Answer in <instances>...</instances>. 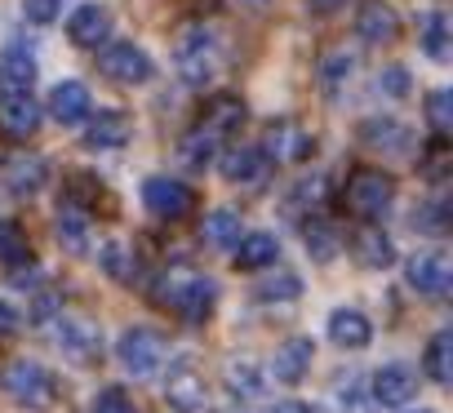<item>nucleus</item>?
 Here are the masks:
<instances>
[{
	"label": "nucleus",
	"mask_w": 453,
	"mask_h": 413,
	"mask_svg": "<svg viewBox=\"0 0 453 413\" xmlns=\"http://www.w3.org/2000/svg\"><path fill=\"white\" fill-rule=\"evenodd\" d=\"M98 67H103V76L107 80H116V85H147L151 76H156V63H151V54L142 50V45H134V41H116V45H103V54H98Z\"/></svg>",
	"instance_id": "423d86ee"
},
{
	"label": "nucleus",
	"mask_w": 453,
	"mask_h": 413,
	"mask_svg": "<svg viewBox=\"0 0 453 413\" xmlns=\"http://www.w3.org/2000/svg\"><path fill=\"white\" fill-rule=\"evenodd\" d=\"M303 294V280L294 272H276V276H263L258 280V298L263 302H294Z\"/></svg>",
	"instance_id": "c9c22d12"
},
{
	"label": "nucleus",
	"mask_w": 453,
	"mask_h": 413,
	"mask_svg": "<svg viewBox=\"0 0 453 413\" xmlns=\"http://www.w3.org/2000/svg\"><path fill=\"white\" fill-rule=\"evenodd\" d=\"M276 258H280V241L272 232H250V236L236 241V267L241 272H263Z\"/></svg>",
	"instance_id": "b1692460"
},
{
	"label": "nucleus",
	"mask_w": 453,
	"mask_h": 413,
	"mask_svg": "<svg viewBox=\"0 0 453 413\" xmlns=\"http://www.w3.org/2000/svg\"><path fill=\"white\" fill-rule=\"evenodd\" d=\"M54 227H58V245H63L67 254H85V249H89V218H85V210H76V204H63L58 218H54Z\"/></svg>",
	"instance_id": "cd10ccee"
},
{
	"label": "nucleus",
	"mask_w": 453,
	"mask_h": 413,
	"mask_svg": "<svg viewBox=\"0 0 453 413\" xmlns=\"http://www.w3.org/2000/svg\"><path fill=\"white\" fill-rule=\"evenodd\" d=\"M0 129L10 138H32L41 129V103L32 94H5L0 98Z\"/></svg>",
	"instance_id": "a211bd4d"
},
{
	"label": "nucleus",
	"mask_w": 453,
	"mask_h": 413,
	"mask_svg": "<svg viewBox=\"0 0 453 413\" xmlns=\"http://www.w3.org/2000/svg\"><path fill=\"white\" fill-rule=\"evenodd\" d=\"M356 32H360V41L365 45H391L395 36H400V14L387 5V0H365L360 5V14H356Z\"/></svg>",
	"instance_id": "f8f14e48"
},
{
	"label": "nucleus",
	"mask_w": 453,
	"mask_h": 413,
	"mask_svg": "<svg viewBox=\"0 0 453 413\" xmlns=\"http://www.w3.org/2000/svg\"><path fill=\"white\" fill-rule=\"evenodd\" d=\"M378 89H382L387 98H404V94H409V72H404V67H387V72L378 76Z\"/></svg>",
	"instance_id": "a19ab883"
},
{
	"label": "nucleus",
	"mask_w": 453,
	"mask_h": 413,
	"mask_svg": "<svg viewBox=\"0 0 453 413\" xmlns=\"http://www.w3.org/2000/svg\"><path fill=\"white\" fill-rule=\"evenodd\" d=\"M50 116H54L58 125H81V120H89V89H85L81 80H58V85L50 89Z\"/></svg>",
	"instance_id": "6ab92c4d"
},
{
	"label": "nucleus",
	"mask_w": 453,
	"mask_h": 413,
	"mask_svg": "<svg viewBox=\"0 0 453 413\" xmlns=\"http://www.w3.org/2000/svg\"><path fill=\"white\" fill-rule=\"evenodd\" d=\"M67 41L81 45V50H103V45L111 41V10L98 5V0L81 5V10L67 19Z\"/></svg>",
	"instance_id": "9b49d317"
},
{
	"label": "nucleus",
	"mask_w": 453,
	"mask_h": 413,
	"mask_svg": "<svg viewBox=\"0 0 453 413\" xmlns=\"http://www.w3.org/2000/svg\"><path fill=\"white\" fill-rule=\"evenodd\" d=\"M218 134L213 129H204V125H196L187 138H182V147H178V156H182V164L187 169H209L213 164V156H218Z\"/></svg>",
	"instance_id": "c85d7f7f"
},
{
	"label": "nucleus",
	"mask_w": 453,
	"mask_h": 413,
	"mask_svg": "<svg viewBox=\"0 0 453 413\" xmlns=\"http://www.w3.org/2000/svg\"><path fill=\"white\" fill-rule=\"evenodd\" d=\"M426 373H431V382H440V386L453 382V333H449V329L426 342Z\"/></svg>",
	"instance_id": "2f4dec72"
},
{
	"label": "nucleus",
	"mask_w": 453,
	"mask_h": 413,
	"mask_svg": "<svg viewBox=\"0 0 453 413\" xmlns=\"http://www.w3.org/2000/svg\"><path fill=\"white\" fill-rule=\"evenodd\" d=\"M272 413H316V409H311L307 400H280V404H276Z\"/></svg>",
	"instance_id": "a18cd8bd"
},
{
	"label": "nucleus",
	"mask_w": 453,
	"mask_h": 413,
	"mask_svg": "<svg viewBox=\"0 0 453 413\" xmlns=\"http://www.w3.org/2000/svg\"><path fill=\"white\" fill-rule=\"evenodd\" d=\"M98 263H103V272H107L111 280H120V285H138V280H142L138 254H134L129 245H120V241H107V245L98 249Z\"/></svg>",
	"instance_id": "a878e982"
},
{
	"label": "nucleus",
	"mask_w": 453,
	"mask_h": 413,
	"mask_svg": "<svg viewBox=\"0 0 453 413\" xmlns=\"http://www.w3.org/2000/svg\"><path fill=\"white\" fill-rule=\"evenodd\" d=\"M116 360H120V369L129 378H151L160 369V360H165V338L156 329H147V325H134V329L120 333Z\"/></svg>",
	"instance_id": "39448f33"
},
{
	"label": "nucleus",
	"mask_w": 453,
	"mask_h": 413,
	"mask_svg": "<svg viewBox=\"0 0 453 413\" xmlns=\"http://www.w3.org/2000/svg\"><path fill=\"white\" fill-rule=\"evenodd\" d=\"M307 5L316 10V14H334V10H342L347 0H307Z\"/></svg>",
	"instance_id": "49530a36"
},
{
	"label": "nucleus",
	"mask_w": 453,
	"mask_h": 413,
	"mask_svg": "<svg viewBox=\"0 0 453 413\" xmlns=\"http://www.w3.org/2000/svg\"><path fill=\"white\" fill-rule=\"evenodd\" d=\"M338 404H342V413H369V400L360 395L356 382H347V386L338 391Z\"/></svg>",
	"instance_id": "79ce46f5"
},
{
	"label": "nucleus",
	"mask_w": 453,
	"mask_h": 413,
	"mask_svg": "<svg viewBox=\"0 0 453 413\" xmlns=\"http://www.w3.org/2000/svg\"><path fill=\"white\" fill-rule=\"evenodd\" d=\"M129 134H134V120L125 111H98L85 125V147L89 151H116V147L129 142Z\"/></svg>",
	"instance_id": "dca6fc26"
},
{
	"label": "nucleus",
	"mask_w": 453,
	"mask_h": 413,
	"mask_svg": "<svg viewBox=\"0 0 453 413\" xmlns=\"http://www.w3.org/2000/svg\"><path fill=\"white\" fill-rule=\"evenodd\" d=\"M27 258V232L14 218H0V263H23Z\"/></svg>",
	"instance_id": "e433bc0d"
},
{
	"label": "nucleus",
	"mask_w": 453,
	"mask_h": 413,
	"mask_svg": "<svg viewBox=\"0 0 453 413\" xmlns=\"http://www.w3.org/2000/svg\"><path fill=\"white\" fill-rule=\"evenodd\" d=\"M272 173V160L263 156V147H236L222 156V178L232 187H263Z\"/></svg>",
	"instance_id": "ddd939ff"
},
{
	"label": "nucleus",
	"mask_w": 453,
	"mask_h": 413,
	"mask_svg": "<svg viewBox=\"0 0 453 413\" xmlns=\"http://www.w3.org/2000/svg\"><path fill=\"white\" fill-rule=\"evenodd\" d=\"M426 125H431L440 138L453 129V94H449V89H435V94L426 98Z\"/></svg>",
	"instance_id": "4c0bfd02"
},
{
	"label": "nucleus",
	"mask_w": 453,
	"mask_h": 413,
	"mask_svg": "<svg viewBox=\"0 0 453 413\" xmlns=\"http://www.w3.org/2000/svg\"><path fill=\"white\" fill-rule=\"evenodd\" d=\"M422 54L431 58V63H449L453 58V27H449V19L440 14V10H431L426 19H422Z\"/></svg>",
	"instance_id": "bb28decb"
},
{
	"label": "nucleus",
	"mask_w": 453,
	"mask_h": 413,
	"mask_svg": "<svg viewBox=\"0 0 453 413\" xmlns=\"http://www.w3.org/2000/svg\"><path fill=\"white\" fill-rule=\"evenodd\" d=\"M413 413H431V409H413Z\"/></svg>",
	"instance_id": "de8ad7c7"
},
{
	"label": "nucleus",
	"mask_w": 453,
	"mask_h": 413,
	"mask_svg": "<svg viewBox=\"0 0 453 413\" xmlns=\"http://www.w3.org/2000/svg\"><path fill=\"white\" fill-rule=\"evenodd\" d=\"M351 254H356L360 267H369V272H382V267L395 263V245H391V236L378 232V227H365V232L351 241Z\"/></svg>",
	"instance_id": "393cba45"
},
{
	"label": "nucleus",
	"mask_w": 453,
	"mask_h": 413,
	"mask_svg": "<svg viewBox=\"0 0 453 413\" xmlns=\"http://www.w3.org/2000/svg\"><path fill=\"white\" fill-rule=\"evenodd\" d=\"M5 391H10V400L23 404V409H50L54 395H58V382H54V373H50L45 364H36V360H14V364L5 369Z\"/></svg>",
	"instance_id": "7ed1b4c3"
},
{
	"label": "nucleus",
	"mask_w": 453,
	"mask_h": 413,
	"mask_svg": "<svg viewBox=\"0 0 453 413\" xmlns=\"http://www.w3.org/2000/svg\"><path fill=\"white\" fill-rule=\"evenodd\" d=\"M23 329V316L10 307V302H0V338H10V333H19Z\"/></svg>",
	"instance_id": "37998d69"
},
{
	"label": "nucleus",
	"mask_w": 453,
	"mask_h": 413,
	"mask_svg": "<svg viewBox=\"0 0 453 413\" xmlns=\"http://www.w3.org/2000/svg\"><path fill=\"white\" fill-rule=\"evenodd\" d=\"M50 333H54L58 351H63L67 360H76V364H89V360H98V351H103V329H98L94 320H85V316L58 311V316L50 320Z\"/></svg>",
	"instance_id": "20e7f679"
},
{
	"label": "nucleus",
	"mask_w": 453,
	"mask_h": 413,
	"mask_svg": "<svg viewBox=\"0 0 453 413\" xmlns=\"http://www.w3.org/2000/svg\"><path fill=\"white\" fill-rule=\"evenodd\" d=\"M89 413H134V400H129L120 386H107V391L94 395V409H89Z\"/></svg>",
	"instance_id": "58836bf2"
},
{
	"label": "nucleus",
	"mask_w": 453,
	"mask_h": 413,
	"mask_svg": "<svg viewBox=\"0 0 453 413\" xmlns=\"http://www.w3.org/2000/svg\"><path fill=\"white\" fill-rule=\"evenodd\" d=\"M303 241H307V254H311L316 263H334L338 249H342V245H338V232H334L329 223H320V218L303 227Z\"/></svg>",
	"instance_id": "f704fd0d"
},
{
	"label": "nucleus",
	"mask_w": 453,
	"mask_h": 413,
	"mask_svg": "<svg viewBox=\"0 0 453 413\" xmlns=\"http://www.w3.org/2000/svg\"><path fill=\"white\" fill-rule=\"evenodd\" d=\"M204 395H209V386H204V378L196 373V364H191V360H178V364L169 369V378H165V400H169V409H173V413H200V409H204Z\"/></svg>",
	"instance_id": "9d476101"
},
{
	"label": "nucleus",
	"mask_w": 453,
	"mask_h": 413,
	"mask_svg": "<svg viewBox=\"0 0 453 413\" xmlns=\"http://www.w3.org/2000/svg\"><path fill=\"white\" fill-rule=\"evenodd\" d=\"M226 386H232L236 395H245V400H258L267 391L258 364H250V360H232V364H226Z\"/></svg>",
	"instance_id": "72a5a7b5"
},
{
	"label": "nucleus",
	"mask_w": 453,
	"mask_h": 413,
	"mask_svg": "<svg viewBox=\"0 0 453 413\" xmlns=\"http://www.w3.org/2000/svg\"><path fill=\"white\" fill-rule=\"evenodd\" d=\"M409 285L426 298H444L449 285H453V263L444 249H426V254H413L409 258Z\"/></svg>",
	"instance_id": "1a4fd4ad"
},
{
	"label": "nucleus",
	"mask_w": 453,
	"mask_h": 413,
	"mask_svg": "<svg viewBox=\"0 0 453 413\" xmlns=\"http://www.w3.org/2000/svg\"><path fill=\"white\" fill-rule=\"evenodd\" d=\"M360 138H365L369 151H382V156H409V151H413L409 125H400V120H391V116L365 120V125H360Z\"/></svg>",
	"instance_id": "4468645a"
},
{
	"label": "nucleus",
	"mask_w": 453,
	"mask_h": 413,
	"mask_svg": "<svg viewBox=\"0 0 453 413\" xmlns=\"http://www.w3.org/2000/svg\"><path fill=\"white\" fill-rule=\"evenodd\" d=\"M200 236H204L213 249H236V241L245 236V227H241V214H232V210H213V214L204 218Z\"/></svg>",
	"instance_id": "7c9ffc66"
},
{
	"label": "nucleus",
	"mask_w": 453,
	"mask_h": 413,
	"mask_svg": "<svg viewBox=\"0 0 453 413\" xmlns=\"http://www.w3.org/2000/svg\"><path fill=\"white\" fill-rule=\"evenodd\" d=\"M45 178H50V164H45L41 156H14V160L5 164V187H10V195H19V200L36 195V191L45 187Z\"/></svg>",
	"instance_id": "412c9836"
},
{
	"label": "nucleus",
	"mask_w": 453,
	"mask_h": 413,
	"mask_svg": "<svg viewBox=\"0 0 453 413\" xmlns=\"http://www.w3.org/2000/svg\"><path fill=\"white\" fill-rule=\"evenodd\" d=\"M0 80H5L10 94H32L36 85V54L23 50V45H10L0 54Z\"/></svg>",
	"instance_id": "5701e85b"
},
{
	"label": "nucleus",
	"mask_w": 453,
	"mask_h": 413,
	"mask_svg": "<svg viewBox=\"0 0 453 413\" xmlns=\"http://www.w3.org/2000/svg\"><path fill=\"white\" fill-rule=\"evenodd\" d=\"M142 204H147V210H151L156 218L178 223V218H187V214H191L196 195H191V187H187V182H178V178H169V173H156V178H147V182H142Z\"/></svg>",
	"instance_id": "6e6552de"
},
{
	"label": "nucleus",
	"mask_w": 453,
	"mask_h": 413,
	"mask_svg": "<svg viewBox=\"0 0 453 413\" xmlns=\"http://www.w3.org/2000/svg\"><path fill=\"white\" fill-rule=\"evenodd\" d=\"M160 298H165L173 311H182L187 320H204V316H209V307H213V298H218V289H213V280H204V276L173 272V276L165 280Z\"/></svg>",
	"instance_id": "0eeeda50"
},
{
	"label": "nucleus",
	"mask_w": 453,
	"mask_h": 413,
	"mask_svg": "<svg viewBox=\"0 0 453 413\" xmlns=\"http://www.w3.org/2000/svg\"><path fill=\"white\" fill-rule=\"evenodd\" d=\"M222 413H236V409H222Z\"/></svg>",
	"instance_id": "09e8293b"
},
{
	"label": "nucleus",
	"mask_w": 453,
	"mask_h": 413,
	"mask_svg": "<svg viewBox=\"0 0 453 413\" xmlns=\"http://www.w3.org/2000/svg\"><path fill=\"white\" fill-rule=\"evenodd\" d=\"M391 204H395V178H391V173H382V169H360V173H351V182H347V210H351L356 218L378 223Z\"/></svg>",
	"instance_id": "f03ea898"
},
{
	"label": "nucleus",
	"mask_w": 453,
	"mask_h": 413,
	"mask_svg": "<svg viewBox=\"0 0 453 413\" xmlns=\"http://www.w3.org/2000/svg\"><path fill=\"white\" fill-rule=\"evenodd\" d=\"M263 156L267 160H280V164H298V160L311 156V134L303 125H294V120H276L267 129V151Z\"/></svg>",
	"instance_id": "2eb2a0df"
},
{
	"label": "nucleus",
	"mask_w": 453,
	"mask_h": 413,
	"mask_svg": "<svg viewBox=\"0 0 453 413\" xmlns=\"http://www.w3.org/2000/svg\"><path fill=\"white\" fill-rule=\"evenodd\" d=\"M316 360V342L311 338H289L285 347H276V360H272V373L280 382H303L307 369Z\"/></svg>",
	"instance_id": "4be33fe9"
},
{
	"label": "nucleus",
	"mask_w": 453,
	"mask_h": 413,
	"mask_svg": "<svg viewBox=\"0 0 453 413\" xmlns=\"http://www.w3.org/2000/svg\"><path fill=\"white\" fill-rule=\"evenodd\" d=\"M413 395H418V373H413L409 364H382V369L373 373V400H378V404L400 409V404H409Z\"/></svg>",
	"instance_id": "f3484780"
},
{
	"label": "nucleus",
	"mask_w": 453,
	"mask_h": 413,
	"mask_svg": "<svg viewBox=\"0 0 453 413\" xmlns=\"http://www.w3.org/2000/svg\"><path fill=\"white\" fill-rule=\"evenodd\" d=\"M329 338H334V347H342V351H360V347H369L373 325H369L365 311H356V307H338V311L329 316Z\"/></svg>",
	"instance_id": "aec40b11"
},
{
	"label": "nucleus",
	"mask_w": 453,
	"mask_h": 413,
	"mask_svg": "<svg viewBox=\"0 0 453 413\" xmlns=\"http://www.w3.org/2000/svg\"><path fill=\"white\" fill-rule=\"evenodd\" d=\"M23 14L45 27V23H54V19L63 14V0H23Z\"/></svg>",
	"instance_id": "ea45409f"
},
{
	"label": "nucleus",
	"mask_w": 453,
	"mask_h": 413,
	"mask_svg": "<svg viewBox=\"0 0 453 413\" xmlns=\"http://www.w3.org/2000/svg\"><path fill=\"white\" fill-rule=\"evenodd\" d=\"M316 72H320V85H325L329 94H338V89L356 76V58H351L347 50H329V54L320 58V67H316Z\"/></svg>",
	"instance_id": "473e14b6"
},
{
	"label": "nucleus",
	"mask_w": 453,
	"mask_h": 413,
	"mask_svg": "<svg viewBox=\"0 0 453 413\" xmlns=\"http://www.w3.org/2000/svg\"><path fill=\"white\" fill-rule=\"evenodd\" d=\"M173 67H178V76H182L191 89L213 85V76H218V67H222V45H218V36H213L209 27H187V32L178 36Z\"/></svg>",
	"instance_id": "f257e3e1"
},
{
	"label": "nucleus",
	"mask_w": 453,
	"mask_h": 413,
	"mask_svg": "<svg viewBox=\"0 0 453 413\" xmlns=\"http://www.w3.org/2000/svg\"><path fill=\"white\" fill-rule=\"evenodd\" d=\"M241 120H245V103H241V98H232V94L213 98V103H209V111L200 116V125H204V129H213L218 138H226L232 129H241Z\"/></svg>",
	"instance_id": "c756f323"
},
{
	"label": "nucleus",
	"mask_w": 453,
	"mask_h": 413,
	"mask_svg": "<svg viewBox=\"0 0 453 413\" xmlns=\"http://www.w3.org/2000/svg\"><path fill=\"white\" fill-rule=\"evenodd\" d=\"M19 289H36L41 285V267H32V272H23V267H14V276H10Z\"/></svg>",
	"instance_id": "c03bdc74"
}]
</instances>
